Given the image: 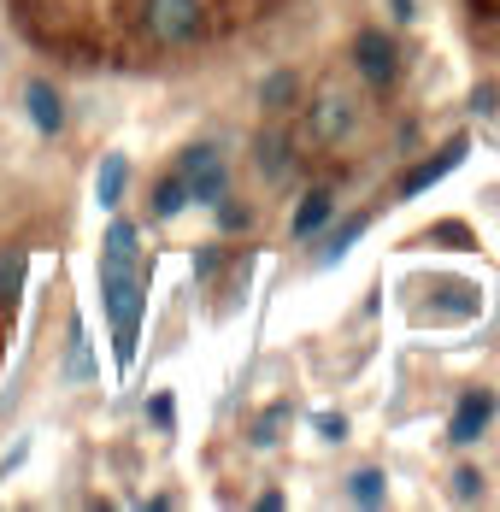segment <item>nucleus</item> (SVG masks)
<instances>
[{"label":"nucleus","instance_id":"obj_1","mask_svg":"<svg viewBox=\"0 0 500 512\" xmlns=\"http://www.w3.org/2000/svg\"><path fill=\"white\" fill-rule=\"evenodd\" d=\"M142 230L130 218H112L100 236V307L112 318V359L118 371L136 365L142 342V312H148V271H142Z\"/></svg>","mask_w":500,"mask_h":512},{"label":"nucleus","instance_id":"obj_2","mask_svg":"<svg viewBox=\"0 0 500 512\" xmlns=\"http://www.w3.org/2000/svg\"><path fill=\"white\" fill-rule=\"evenodd\" d=\"M142 30L159 48H189L206 30V6L200 0H142Z\"/></svg>","mask_w":500,"mask_h":512},{"label":"nucleus","instance_id":"obj_3","mask_svg":"<svg viewBox=\"0 0 500 512\" xmlns=\"http://www.w3.org/2000/svg\"><path fill=\"white\" fill-rule=\"evenodd\" d=\"M306 124H312V136L324 142V148H342L359 136V106H353L348 89H336V83H324L318 95H312V112H306Z\"/></svg>","mask_w":500,"mask_h":512},{"label":"nucleus","instance_id":"obj_4","mask_svg":"<svg viewBox=\"0 0 500 512\" xmlns=\"http://www.w3.org/2000/svg\"><path fill=\"white\" fill-rule=\"evenodd\" d=\"M177 171H183V183H189V201H195V206H212V201H224V195H230V165H224V154H218L212 142L183 148Z\"/></svg>","mask_w":500,"mask_h":512},{"label":"nucleus","instance_id":"obj_5","mask_svg":"<svg viewBox=\"0 0 500 512\" xmlns=\"http://www.w3.org/2000/svg\"><path fill=\"white\" fill-rule=\"evenodd\" d=\"M353 65H359V77L371 83V89H395L400 83V42L389 30H359L353 36Z\"/></svg>","mask_w":500,"mask_h":512},{"label":"nucleus","instance_id":"obj_6","mask_svg":"<svg viewBox=\"0 0 500 512\" xmlns=\"http://www.w3.org/2000/svg\"><path fill=\"white\" fill-rule=\"evenodd\" d=\"M495 407L500 401L489 395V389H465V395L453 401V418H448V442L453 448H471V442L495 424Z\"/></svg>","mask_w":500,"mask_h":512},{"label":"nucleus","instance_id":"obj_7","mask_svg":"<svg viewBox=\"0 0 500 512\" xmlns=\"http://www.w3.org/2000/svg\"><path fill=\"white\" fill-rule=\"evenodd\" d=\"M465 148H471V142H465V136H453V142H448V148H442V154H436V159H418V165H412V171L400 177V201H418L424 189H436V183L448 177L453 165L465 159Z\"/></svg>","mask_w":500,"mask_h":512},{"label":"nucleus","instance_id":"obj_8","mask_svg":"<svg viewBox=\"0 0 500 512\" xmlns=\"http://www.w3.org/2000/svg\"><path fill=\"white\" fill-rule=\"evenodd\" d=\"M24 112H30V124L42 136H59L65 130V101H59V89H53L48 77H30L24 83Z\"/></svg>","mask_w":500,"mask_h":512},{"label":"nucleus","instance_id":"obj_9","mask_svg":"<svg viewBox=\"0 0 500 512\" xmlns=\"http://www.w3.org/2000/svg\"><path fill=\"white\" fill-rule=\"evenodd\" d=\"M330 218H336V195H330V189H306L300 206H295V218H289V236H295V242H312Z\"/></svg>","mask_w":500,"mask_h":512},{"label":"nucleus","instance_id":"obj_10","mask_svg":"<svg viewBox=\"0 0 500 512\" xmlns=\"http://www.w3.org/2000/svg\"><path fill=\"white\" fill-rule=\"evenodd\" d=\"M189 183H183V171H165V177H159V183H153V218H159V224H171V218H183V212H189Z\"/></svg>","mask_w":500,"mask_h":512},{"label":"nucleus","instance_id":"obj_11","mask_svg":"<svg viewBox=\"0 0 500 512\" xmlns=\"http://www.w3.org/2000/svg\"><path fill=\"white\" fill-rule=\"evenodd\" d=\"M100 365H95V348H89V330L83 318H71V336H65V383H89Z\"/></svg>","mask_w":500,"mask_h":512},{"label":"nucleus","instance_id":"obj_12","mask_svg":"<svg viewBox=\"0 0 500 512\" xmlns=\"http://www.w3.org/2000/svg\"><path fill=\"white\" fill-rule=\"evenodd\" d=\"M365 230H371V218H365V212L342 218V224L324 236V248H318V265H342V259H348V248L359 242V236H365Z\"/></svg>","mask_w":500,"mask_h":512},{"label":"nucleus","instance_id":"obj_13","mask_svg":"<svg viewBox=\"0 0 500 512\" xmlns=\"http://www.w3.org/2000/svg\"><path fill=\"white\" fill-rule=\"evenodd\" d=\"M124 183H130V159H124V154H106V159H100V171H95V201L112 212V206L124 201Z\"/></svg>","mask_w":500,"mask_h":512},{"label":"nucleus","instance_id":"obj_14","mask_svg":"<svg viewBox=\"0 0 500 512\" xmlns=\"http://www.w3.org/2000/svg\"><path fill=\"white\" fill-rule=\"evenodd\" d=\"M259 171H265L271 183H283V177L295 171V148H289L283 130H265V136H259Z\"/></svg>","mask_w":500,"mask_h":512},{"label":"nucleus","instance_id":"obj_15","mask_svg":"<svg viewBox=\"0 0 500 512\" xmlns=\"http://www.w3.org/2000/svg\"><path fill=\"white\" fill-rule=\"evenodd\" d=\"M348 501H353V507H383V501H389V477H383L377 465L353 471V477H348Z\"/></svg>","mask_w":500,"mask_h":512},{"label":"nucleus","instance_id":"obj_16","mask_svg":"<svg viewBox=\"0 0 500 512\" xmlns=\"http://www.w3.org/2000/svg\"><path fill=\"white\" fill-rule=\"evenodd\" d=\"M295 101H300V77L295 71H271V77L259 83V106H265V112H289Z\"/></svg>","mask_w":500,"mask_h":512},{"label":"nucleus","instance_id":"obj_17","mask_svg":"<svg viewBox=\"0 0 500 512\" xmlns=\"http://www.w3.org/2000/svg\"><path fill=\"white\" fill-rule=\"evenodd\" d=\"M289 401H277V407H265L259 418H253V448H277L283 442V430H289Z\"/></svg>","mask_w":500,"mask_h":512},{"label":"nucleus","instance_id":"obj_18","mask_svg":"<svg viewBox=\"0 0 500 512\" xmlns=\"http://www.w3.org/2000/svg\"><path fill=\"white\" fill-rule=\"evenodd\" d=\"M212 212H218V230H224V236H236V230H248V224H253V206L230 201V195H224V201H212Z\"/></svg>","mask_w":500,"mask_h":512},{"label":"nucleus","instance_id":"obj_19","mask_svg":"<svg viewBox=\"0 0 500 512\" xmlns=\"http://www.w3.org/2000/svg\"><path fill=\"white\" fill-rule=\"evenodd\" d=\"M453 501H483V477H477V471H471V465H459V471H453V489H448Z\"/></svg>","mask_w":500,"mask_h":512},{"label":"nucleus","instance_id":"obj_20","mask_svg":"<svg viewBox=\"0 0 500 512\" xmlns=\"http://www.w3.org/2000/svg\"><path fill=\"white\" fill-rule=\"evenodd\" d=\"M312 430H318L324 442H342V436H348V418H342V412H312Z\"/></svg>","mask_w":500,"mask_h":512},{"label":"nucleus","instance_id":"obj_21","mask_svg":"<svg viewBox=\"0 0 500 512\" xmlns=\"http://www.w3.org/2000/svg\"><path fill=\"white\" fill-rule=\"evenodd\" d=\"M495 101H500L495 83H477V89H471V112H477V118H489V112H495Z\"/></svg>","mask_w":500,"mask_h":512},{"label":"nucleus","instance_id":"obj_22","mask_svg":"<svg viewBox=\"0 0 500 512\" xmlns=\"http://www.w3.org/2000/svg\"><path fill=\"white\" fill-rule=\"evenodd\" d=\"M148 412H153V424H159V430H171V418H177V407H171V395H153V401H148Z\"/></svg>","mask_w":500,"mask_h":512},{"label":"nucleus","instance_id":"obj_23","mask_svg":"<svg viewBox=\"0 0 500 512\" xmlns=\"http://www.w3.org/2000/svg\"><path fill=\"white\" fill-rule=\"evenodd\" d=\"M212 271H218V248H200L195 254V283H206Z\"/></svg>","mask_w":500,"mask_h":512},{"label":"nucleus","instance_id":"obj_24","mask_svg":"<svg viewBox=\"0 0 500 512\" xmlns=\"http://www.w3.org/2000/svg\"><path fill=\"white\" fill-rule=\"evenodd\" d=\"M389 18H395V24H412V18H418V6H412V0H389Z\"/></svg>","mask_w":500,"mask_h":512}]
</instances>
